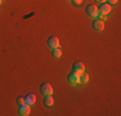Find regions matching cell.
I'll use <instances>...</instances> for the list:
<instances>
[{
	"label": "cell",
	"instance_id": "cell-8",
	"mask_svg": "<svg viewBox=\"0 0 121 116\" xmlns=\"http://www.w3.org/2000/svg\"><path fill=\"white\" fill-rule=\"evenodd\" d=\"M35 102H36V97H35V94H32V93H30V94H27L25 97V103L28 104V106H32Z\"/></svg>",
	"mask_w": 121,
	"mask_h": 116
},
{
	"label": "cell",
	"instance_id": "cell-12",
	"mask_svg": "<svg viewBox=\"0 0 121 116\" xmlns=\"http://www.w3.org/2000/svg\"><path fill=\"white\" fill-rule=\"evenodd\" d=\"M52 50H53V57L54 58H59L62 56V50H60L59 48H54V49H52Z\"/></svg>",
	"mask_w": 121,
	"mask_h": 116
},
{
	"label": "cell",
	"instance_id": "cell-15",
	"mask_svg": "<svg viewBox=\"0 0 121 116\" xmlns=\"http://www.w3.org/2000/svg\"><path fill=\"white\" fill-rule=\"evenodd\" d=\"M117 1H119V0H106V3H107V4H109V5H113V4H116Z\"/></svg>",
	"mask_w": 121,
	"mask_h": 116
},
{
	"label": "cell",
	"instance_id": "cell-9",
	"mask_svg": "<svg viewBox=\"0 0 121 116\" xmlns=\"http://www.w3.org/2000/svg\"><path fill=\"white\" fill-rule=\"evenodd\" d=\"M28 114H30V106L28 104H21L19 106V115H22V116H27Z\"/></svg>",
	"mask_w": 121,
	"mask_h": 116
},
{
	"label": "cell",
	"instance_id": "cell-10",
	"mask_svg": "<svg viewBox=\"0 0 121 116\" xmlns=\"http://www.w3.org/2000/svg\"><path fill=\"white\" fill-rule=\"evenodd\" d=\"M44 104L47 107H52L54 104V99H53V97L52 95H45L44 97Z\"/></svg>",
	"mask_w": 121,
	"mask_h": 116
},
{
	"label": "cell",
	"instance_id": "cell-3",
	"mask_svg": "<svg viewBox=\"0 0 121 116\" xmlns=\"http://www.w3.org/2000/svg\"><path fill=\"white\" fill-rule=\"evenodd\" d=\"M67 80H68V83H70L71 85H77V84H80V75H77L76 72L72 71L67 76Z\"/></svg>",
	"mask_w": 121,
	"mask_h": 116
},
{
	"label": "cell",
	"instance_id": "cell-11",
	"mask_svg": "<svg viewBox=\"0 0 121 116\" xmlns=\"http://www.w3.org/2000/svg\"><path fill=\"white\" fill-rule=\"evenodd\" d=\"M89 81V76H88V74H85V72H82L81 75H80V83H82V84H86Z\"/></svg>",
	"mask_w": 121,
	"mask_h": 116
},
{
	"label": "cell",
	"instance_id": "cell-2",
	"mask_svg": "<svg viewBox=\"0 0 121 116\" xmlns=\"http://www.w3.org/2000/svg\"><path fill=\"white\" fill-rule=\"evenodd\" d=\"M40 92H41V94L44 95V97L45 95H52L53 94V86L48 83H43L41 85H40Z\"/></svg>",
	"mask_w": 121,
	"mask_h": 116
},
{
	"label": "cell",
	"instance_id": "cell-1",
	"mask_svg": "<svg viewBox=\"0 0 121 116\" xmlns=\"http://www.w3.org/2000/svg\"><path fill=\"white\" fill-rule=\"evenodd\" d=\"M85 10H86V14H88L91 19H95L97 18V16H98V8L94 4L86 5V9Z\"/></svg>",
	"mask_w": 121,
	"mask_h": 116
},
{
	"label": "cell",
	"instance_id": "cell-16",
	"mask_svg": "<svg viewBox=\"0 0 121 116\" xmlns=\"http://www.w3.org/2000/svg\"><path fill=\"white\" fill-rule=\"evenodd\" d=\"M82 1H84V0H72V3H73L75 5H81Z\"/></svg>",
	"mask_w": 121,
	"mask_h": 116
},
{
	"label": "cell",
	"instance_id": "cell-13",
	"mask_svg": "<svg viewBox=\"0 0 121 116\" xmlns=\"http://www.w3.org/2000/svg\"><path fill=\"white\" fill-rule=\"evenodd\" d=\"M17 103H18L19 106H21V104H23L25 103V98L23 97H18V98H17Z\"/></svg>",
	"mask_w": 121,
	"mask_h": 116
},
{
	"label": "cell",
	"instance_id": "cell-7",
	"mask_svg": "<svg viewBox=\"0 0 121 116\" xmlns=\"http://www.w3.org/2000/svg\"><path fill=\"white\" fill-rule=\"evenodd\" d=\"M93 28L95 31H103V28H104V22L100 21V19H94L93 21Z\"/></svg>",
	"mask_w": 121,
	"mask_h": 116
},
{
	"label": "cell",
	"instance_id": "cell-5",
	"mask_svg": "<svg viewBox=\"0 0 121 116\" xmlns=\"http://www.w3.org/2000/svg\"><path fill=\"white\" fill-rule=\"evenodd\" d=\"M109 12H111V5L107 4V3H102L100 7L98 8V13L99 14H106V16H107Z\"/></svg>",
	"mask_w": 121,
	"mask_h": 116
},
{
	"label": "cell",
	"instance_id": "cell-6",
	"mask_svg": "<svg viewBox=\"0 0 121 116\" xmlns=\"http://www.w3.org/2000/svg\"><path fill=\"white\" fill-rule=\"evenodd\" d=\"M48 46L50 49H54V48H59V39L56 36H52L48 39Z\"/></svg>",
	"mask_w": 121,
	"mask_h": 116
},
{
	"label": "cell",
	"instance_id": "cell-14",
	"mask_svg": "<svg viewBox=\"0 0 121 116\" xmlns=\"http://www.w3.org/2000/svg\"><path fill=\"white\" fill-rule=\"evenodd\" d=\"M97 17H99V19H100V21H103V22L107 19V16H106V14H99V13H98Z\"/></svg>",
	"mask_w": 121,
	"mask_h": 116
},
{
	"label": "cell",
	"instance_id": "cell-4",
	"mask_svg": "<svg viewBox=\"0 0 121 116\" xmlns=\"http://www.w3.org/2000/svg\"><path fill=\"white\" fill-rule=\"evenodd\" d=\"M72 71L76 72L77 75H81L82 72H85V66L80 62H75L73 66H72Z\"/></svg>",
	"mask_w": 121,
	"mask_h": 116
},
{
	"label": "cell",
	"instance_id": "cell-17",
	"mask_svg": "<svg viewBox=\"0 0 121 116\" xmlns=\"http://www.w3.org/2000/svg\"><path fill=\"white\" fill-rule=\"evenodd\" d=\"M95 1H98V3H100V4H102V3H106V0H95Z\"/></svg>",
	"mask_w": 121,
	"mask_h": 116
},
{
	"label": "cell",
	"instance_id": "cell-18",
	"mask_svg": "<svg viewBox=\"0 0 121 116\" xmlns=\"http://www.w3.org/2000/svg\"><path fill=\"white\" fill-rule=\"evenodd\" d=\"M1 1H3V0H0V3H1Z\"/></svg>",
	"mask_w": 121,
	"mask_h": 116
}]
</instances>
